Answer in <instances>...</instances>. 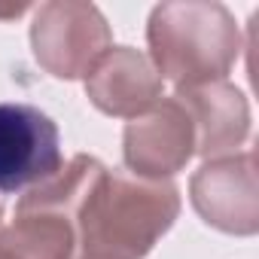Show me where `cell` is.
<instances>
[{"label": "cell", "instance_id": "30bf717a", "mask_svg": "<svg viewBox=\"0 0 259 259\" xmlns=\"http://www.w3.org/2000/svg\"><path fill=\"white\" fill-rule=\"evenodd\" d=\"M0 223H4V201H0Z\"/></svg>", "mask_w": 259, "mask_h": 259}, {"label": "cell", "instance_id": "52a82bcc", "mask_svg": "<svg viewBox=\"0 0 259 259\" xmlns=\"http://www.w3.org/2000/svg\"><path fill=\"white\" fill-rule=\"evenodd\" d=\"M165 79L150 55L132 46H110L85 76V98L95 110L116 119H138L162 101Z\"/></svg>", "mask_w": 259, "mask_h": 259}, {"label": "cell", "instance_id": "9c48e42d", "mask_svg": "<svg viewBox=\"0 0 259 259\" xmlns=\"http://www.w3.org/2000/svg\"><path fill=\"white\" fill-rule=\"evenodd\" d=\"M73 223L58 210H16L10 226H0V250L10 259H70Z\"/></svg>", "mask_w": 259, "mask_h": 259}, {"label": "cell", "instance_id": "ba28073f", "mask_svg": "<svg viewBox=\"0 0 259 259\" xmlns=\"http://www.w3.org/2000/svg\"><path fill=\"white\" fill-rule=\"evenodd\" d=\"M174 98L183 104L192 132H195V156L223 159L232 156L250 138V104L241 89L232 82H207L192 89H177Z\"/></svg>", "mask_w": 259, "mask_h": 259}, {"label": "cell", "instance_id": "3957f363", "mask_svg": "<svg viewBox=\"0 0 259 259\" xmlns=\"http://www.w3.org/2000/svg\"><path fill=\"white\" fill-rule=\"evenodd\" d=\"M113 46V31L95 4L49 0L31 22V49L37 64L55 79H85Z\"/></svg>", "mask_w": 259, "mask_h": 259}, {"label": "cell", "instance_id": "277c9868", "mask_svg": "<svg viewBox=\"0 0 259 259\" xmlns=\"http://www.w3.org/2000/svg\"><path fill=\"white\" fill-rule=\"evenodd\" d=\"M61 165L58 125L40 107L0 104V192H28Z\"/></svg>", "mask_w": 259, "mask_h": 259}, {"label": "cell", "instance_id": "5b68a950", "mask_svg": "<svg viewBox=\"0 0 259 259\" xmlns=\"http://www.w3.org/2000/svg\"><path fill=\"white\" fill-rule=\"evenodd\" d=\"M189 201L207 226L241 238L256 235L259 183L253 150L204 162L189 180Z\"/></svg>", "mask_w": 259, "mask_h": 259}, {"label": "cell", "instance_id": "8992f818", "mask_svg": "<svg viewBox=\"0 0 259 259\" xmlns=\"http://www.w3.org/2000/svg\"><path fill=\"white\" fill-rule=\"evenodd\" d=\"M195 156V132L183 104L171 95L132 119L122 132L125 168L144 180H171Z\"/></svg>", "mask_w": 259, "mask_h": 259}, {"label": "cell", "instance_id": "8fae6325", "mask_svg": "<svg viewBox=\"0 0 259 259\" xmlns=\"http://www.w3.org/2000/svg\"><path fill=\"white\" fill-rule=\"evenodd\" d=\"M0 259H10V256H7V253H4V250H0Z\"/></svg>", "mask_w": 259, "mask_h": 259}, {"label": "cell", "instance_id": "6da1fadb", "mask_svg": "<svg viewBox=\"0 0 259 259\" xmlns=\"http://www.w3.org/2000/svg\"><path fill=\"white\" fill-rule=\"evenodd\" d=\"M177 217V183L104 168L67 213L76 235L70 259H144Z\"/></svg>", "mask_w": 259, "mask_h": 259}, {"label": "cell", "instance_id": "7a4b0ae2", "mask_svg": "<svg viewBox=\"0 0 259 259\" xmlns=\"http://www.w3.org/2000/svg\"><path fill=\"white\" fill-rule=\"evenodd\" d=\"M150 61L177 89L223 82L244 43L232 10L217 0H168L147 22Z\"/></svg>", "mask_w": 259, "mask_h": 259}]
</instances>
